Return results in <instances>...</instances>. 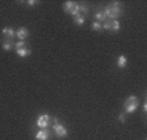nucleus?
<instances>
[{"label":"nucleus","instance_id":"obj_1","mask_svg":"<svg viewBox=\"0 0 147 140\" xmlns=\"http://www.w3.org/2000/svg\"><path fill=\"white\" fill-rule=\"evenodd\" d=\"M104 14H106L107 19H116L122 14V5L120 1H112L109 5H107L103 9Z\"/></svg>","mask_w":147,"mask_h":140},{"label":"nucleus","instance_id":"obj_2","mask_svg":"<svg viewBox=\"0 0 147 140\" xmlns=\"http://www.w3.org/2000/svg\"><path fill=\"white\" fill-rule=\"evenodd\" d=\"M138 105H139V100L137 96L131 95V96L126 97V100H125V102H124L125 114H131V113H134L137 110V108H138Z\"/></svg>","mask_w":147,"mask_h":140},{"label":"nucleus","instance_id":"obj_3","mask_svg":"<svg viewBox=\"0 0 147 140\" xmlns=\"http://www.w3.org/2000/svg\"><path fill=\"white\" fill-rule=\"evenodd\" d=\"M63 9H64L65 13L72 14V16H76L80 11V4L76 3V1H72V0H68L63 4Z\"/></svg>","mask_w":147,"mask_h":140},{"label":"nucleus","instance_id":"obj_4","mask_svg":"<svg viewBox=\"0 0 147 140\" xmlns=\"http://www.w3.org/2000/svg\"><path fill=\"white\" fill-rule=\"evenodd\" d=\"M53 132L56 134L57 137H65L68 135V130L65 129L63 125L59 123V119L57 118H53V127H52Z\"/></svg>","mask_w":147,"mask_h":140},{"label":"nucleus","instance_id":"obj_5","mask_svg":"<svg viewBox=\"0 0 147 140\" xmlns=\"http://www.w3.org/2000/svg\"><path fill=\"white\" fill-rule=\"evenodd\" d=\"M51 122V117L48 114H40L38 117V119H36V126L39 127L40 130L43 129H47L48 125H50Z\"/></svg>","mask_w":147,"mask_h":140},{"label":"nucleus","instance_id":"obj_6","mask_svg":"<svg viewBox=\"0 0 147 140\" xmlns=\"http://www.w3.org/2000/svg\"><path fill=\"white\" fill-rule=\"evenodd\" d=\"M1 34H3V38L5 39V40H13V38L16 36V31L12 27H4Z\"/></svg>","mask_w":147,"mask_h":140},{"label":"nucleus","instance_id":"obj_7","mask_svg":"<svg viewBox=\"0 0 147 140\" xmlns=\"http://www.w3.org/2000/svg\"><path fill=\"white\" fill-rule=\"evenodd\" d=\"M35 139L36 140H50V131L46 129L39 130L35 134Z\"/></svg>","mask_w":147,"mask_h":140},{"label":"nucleus","instance_id":"obj_8","mask_svg":"<svg viewBox=\"0 0 147 140\" xmlns=\"http://www.w3.org/2000/svg\"><path fill=\"white\" fill-rule=\"evenodd\" d=\"M16 36L20 39V40H25V39L29 36V30L22 26V27H20L18 30L16 31Z\"/></svg>","mask_w":147,"mask_h":140},{"label":"nucleus","instance_id":"obj_9","mask_svg":"<svg viewBox=\"0 0 147 140\" xmlns=\"http://www.w3.org/2000/svg\"><path fill=\"white\" fill-rule=\"evenodd\" d=\"M73 21H74V23H77L78 26H81L86 21V16H83V14H81V13H77L76 16H73Z\"/></svg>","mask_w":147,"mask_h":140},{"label":"nucleus","instance_id":"obj_10","mask_svg":"<svg viewBox=\"0 0 147 140\" xmlns=\"http://www.w3.org/2000/svg\"><path fill=\"white\" fill-rule=\"evenodd\" d=\"M1 48H3L4 51H11L12 48H14V42L3 39V42H1Z\"/></svg>","mask_w":147,"mask_h":140},{"label":"nucleus","instance_id":"obj_11","mask_svg":"<svg viewBox=\"0 0 147 140\" xmlns=\"http://www.w3.org/2000/svg\"><path fill=\"white\" fill-rule=\"evenodd\" d=\"M126 64H128V58H126V56L120 55L119 58H117V66H119L120 69H124L125 66H126Z\"/></svg>","mask_w":147,"mask_h":140},{"label":"nucleus","instance_id":"obj_12","mask_svg":"<svg viewBox=\"0 0 147 140\" xmlns=\"http://www.w3.org/2000/svg\"><path fill=\"white\" fill-rule=\"evenodd\" d=\"M16 53L20 57H28V56H30L31 51L29 50L28 47H25V48H21V50H16Z\"/></svg>","mask_w":147,"mask_h":140},{"label":"nucleus","instance_id":"obj_13","mask_svg":"<svg viewBox=\"0 0 147 140\" xmlns=\"http://www.w3.org/2000/svg\"><path fill=\"white\" fill-rule=\"evenodd\" d=\"M120 22L117 21V19H112V25H111V31H113V33H117V31H120Z\"/></svg>","mask_w":147,"mask_h":140},{"label":"nucleus","instance_id":"obj_14","mask_svg":"<svg viewBox=\"0 0 147 140\" xmlns=\"http://www.w3.org/2000/svg\"><path fill=\"white\" fill-rule=\"evenodd\" d=\"M95 18L98 19V22H100V21H106V14H104V12L103 11H98L96 12V14H95Z\"/></svg>","mask_w":147,"mask_h":140},{"label":"nucleus","instance_id":"obj_15","mask_svg":"<svg viewBox=\"0 0 147 140\" xmlns=\"http://www.w3.org/2000/svg\"><path fill=\"white\" fill-rule=\"evenodd\" d=\"M91 30H94V31H100V30H103L102 23H100V22H98V21L92 22V23H91Z\"/></svg>","mask_w":147,"mask_h":140},{"label":"nucleus","instance_id":"obj_16","mask_svg":"<svg viewBox=\"0 0 147 140\" xmlns=\"http://www.w3.org/2000/svg\"><path fill=\"white\" fill-rule=\"evenodd\" d=\"M26 47V42L25 40H18L17 43H14V50H21Z\"/></svg>","mask_w":147,"mask_h":140},{"label":"nucleus","instance_id":"obj_17","mask_svg":"<svg viewBox=\"0 0 147 140\" xmlns=\"http://www.w3.org/2000/svg\"><path fill=\"white\" fill-rule=\"evenodd\" d=\"M111 25H112V19H106L104 23H102V27L104 30H111Z\"/></svg>","mask_w":147,"mask_h":140},{"label":"nucleus","instance_id":"obj_18","mask_svg":"<svg viewBox=\"0 0 147 140\" xmlns=\"http://www.w3.org/2000/svg\"><path fill=\"white\" fill-rule=\"evenodd\" d=\"M119 121L121 122V123H124V122L126 121V114H125V113H121V114L119 115Z\"/></svg>","mask_w":147,"mask_h":140},{"label":"nucleus","instance_id":"obj_19","mask_svg":"<svg viewBox=\"0 0 147 140\" xmlns=\"http://www.w3.org/2000/svg\"><path fill=\"white\" fill-rule=\"evenodd\" d=\"M38 3H39V1H36V0H29V1H28V4L30 7H35Z\"/></svg>","mask_w":147,"mask_h":140},{"label":"nucleus","instance_id":"obj_20","mask_svg":"<svg viewBox=\"0 0 147 140\" xmlns=\"http://www.w3.org/2000/svg\"><path fill=\"white\" fill-rule=\"evenodd\" d=\"M146 112H147V104L144 102L143 104V114H146Z\"/></svg>","mask_w":147,"mask_h":140}]
</instances>
